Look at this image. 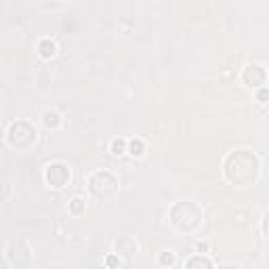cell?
<instances>
[{
	"instance_id": "4fadbf2b",
	"label": "cell",
	"mask_w": 269,
	"mask_h": 269,
	"mask_svg": "<svg viewBox=\"0 0 269 269\" xmlns=\"http://www.w3.org/2000/svg\"><path fill=\"white\" fill-rule=\"evenodd\" d=\"M84 210V202L82 200H80V198H74V200H71V212H82Z\"/></svg>"
},
{
	"instance_id": "9c48e42d",
	"label": "cell",
	"mask_w": 269,
	"mask_h": 269,
	"mask_svg": "<svg viewBox=\"0 0 269 269\" xmlns=\"http://www.w3.org/2000/svg\"><path fill=\"white\" fill-rule=\"evenodd\" d=\"M38 51H40V55H42L44 59H49V57L55 55V42H51V40H42V42L38 44Z\"/></svg>"
},
{
	"instance_id": "5bb4252c",
	"label": "cell",
	"mask_w": 269,
	"mask_h": 269,
	"mask_svg": "<svg viewBox=\"0 0 269 269\" xmlns=\"http://www.w3.org/2000/svg\"><path fill=\"white\" fill-rule=\"evenodd\" d=\"M160 263L162 265H173L175 263V255L173 253H162L160 255Z\"/></svg>"
},
{
	"instance_id": "7a4b0ae2",
	"label": "cell",
	"mask_w": 269,
	"mask_h": 269,
	"mask_svg": "<svg viewBox=\"0 0 269 269\" xmlns=\"http://www.w3.org/2000/svg\"><path fill=\"white\" fill-rule=\"evenodd\" d=\"M177 208L183 210V217H179V214H170V217H173V223L179 229H194L200 225L202 210L194 202H179Z\"/></svg>"
},
{
	"instance_id": "ba28073f",
	"label": "cell",
	"mask_w": 269,
	"mask_h": 269,
	"mask_svg": "<svg viewBox=\"0 0 269 269\" xmlns=\"http://www.w3.org/2000/svg\"><path fill=\"white\" fill-rule=\"evenodd\" d=\"M187 269H212V265L206 257L198 255V257H192L190 261H187Z\"/></svg>"
},
{
	"instance_id": "2e32d148",
	"label": "cell",
	"mask_w": 269,
	"mask_h": 269,
	"mask_svg": "<svg viewBox=\"0 0 269 269\" xmlns=\"http://www.w3.org/2000/svg\"><path fill=\"white\" fill-rule=\"evenodd\" d=\"M265 99H267V91L261 88V91H259V101H265Z\"/></svg>"
},
{
	"instance_id": "8fae6325",
	"label": "cell",
	"mask_w": 269,
	"mask_h": 269,
	"mask_svg": "<svg viewBox=\"0 0 269 269\" xmlns=\"http://www.w3.org/2000/svg\"><path fill=\"white\" fill-rule=\"evenodd\" d=\"M59 122H61V118H59L57 112H47L44 114V124H47V127H59Z\"/></svg>"
},
{
	"instance_id": "9a60e30c",
	"label": "cell",
	"mask_w": 269,
	"mask_h": 269,
	"mask_svg": "<svg viewBox=\"0 0 269 269\" xmlns=\"http://www.w3.org/2000/svg\"><path fill=\"white\" fill-rule=\"evenodd\" d=\"M105 263H107V267H112V269H114V267H118V265H120V259L116 257V255H110V257L105 259Z\"/></svg>"
},
{
	"instance_id": "e0dca14e",
	"label": "cell",
	"mask_w": 269,
	"mask_h": 269,
	"mask_svg": "<svg viewBox=\"0 0 269 269\" xmlns=\"http://www.w3.org/2000/svg\"><path fill=\"white\" fill-rule=\"evenodd\" d=\"M223 269H234V267H223Z\"/></svg>"
},
{
	"instance_id": "30bf717a",
	"label": "cell",
	"mask_w": 269,
	"mask_h": 269,
	"mask_svg": "<svg viewBox=\"0 0 269 269\" xmlns=\"http://www.w3.org/2000/svg\"><path fill=\"white\" fill-rule=\"evenodd\" d=\"M129 151H131L133 156H141L143 151H145V143H143L141 139H133L129 143Z\"/></svg>"
},
{
	"instance_id": "3957f363",
	"label": "cell",
	"mask_w": 269,
	"mask_h": 269,
	"mask_svg": "<svg viewBox=\"0 0 269 269\" xmlns=\"http://www.w3.org/2000/svg\"><path fill=\"white\" fill-rule=\"evenodd\" d=\"M88 185H91V192L97 196V198H110V196H114L116 192H118V181L114 179V175L105 173V170L95 173L91 177V181H88Z\"/></svg>"
},
{
	"instance_id": "5b68a950",
	"label": "cell",
	"mask_w": 269,
	"mask_h": 269,
	"mask_svg": "<svg viewBox=\"0 0 269 269\" xmlns=\"http://www.w3.org/2000/svg\"><path fill=\"white\" fill-rule=\"evenodd\" d=\"M47 181L53 187H64L69 181V168L61 162L47 166Z\"/></svg>"
},
{
	"instance_id": "8992f818",
	"label": "cell",
	"mask_w": 269,
	"mask_h": 269,
	"mask_svg": "<svg viewBox=\"0 0 269 269\" xmlns=\"http://www.w3.org/2000/svg\"><path fill=\"white\" fill-rule=\"evenodd\" d=\"M242 80L248 84V86H259L265 82V69L261 66H248L242 74Z\"/></svg>"
},
{
	"instance_id": "277c9868",
	"label": "cell",
	"mask_w": 269,
	"mask_h": 269,
	"mask_svg": "<svg viewBox=\"0 0 269 269\" xmlns=\"http://www.w3.org/2000/svg\"><path fill=\"white\" fill-rule=\"evenodd\" d=\"M8 141L13 147H30L36 141V131L28 122H15L8 131Z\"/></svg>"
},
{
	"instance_id": "7c38bea8",
	"label": "cell",
	"mask_w": 269,
	"mask_h": 269,
	"mask_svg": "<svg viewBox=\"0 0 269 269\" xmlns=\"http://www.w3.org/2000/svg\"><path fill=\"white\" fill-rule=\"evenodd\" d=\"M124 149H127V143H124L122 139H116V141H112V154L120 156V154H124Z\"/></svg>"
},
{
	"instance_id": "6da1fadb",
	"label": "cell",
	"mask_w": 269,
	"mask_h": 269,
	"mask_svg": "<svg viewBox=\"0 0 269 269\" xmlns=\"http://www.w3.org/2000/svg\"><path fill=\"white\" fill-rule=\"evenodd\" d=\"M257 160L253 154L248 151H236L227 158V164H225V173L229 177V181H234L238 185H246L255 179L257 175Z\"/></svg>"
},
{
	"instance_id": "52a82bcc",
	"label": "cell",
	"mask_w": 269,
	"mask_h": 269,
	"mask_svg": "<svg viewBox=\"0 0 269 269\" xmlns=\"http://www.w3.org/2000/svg\"><path fill=\"white\" fill-rule=\"evenodd\" d=\"M116 253L127 255V257H133L134 253H137V244H134L131 238H122V240L116 242Z\"/></svg>"
}]
</instances>
